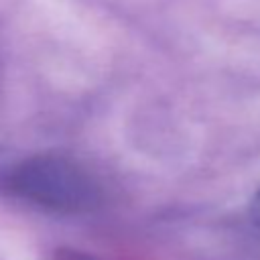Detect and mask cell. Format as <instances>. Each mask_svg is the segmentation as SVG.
Here are the masks:
<instances>
[{
	"label": "cell",
	"mask_w": 260,
	"mask_h": 260,
	"mask_svg": "<svg viewBox=\"0 0 260 260\" xmlns=\"http://www.w3.org/2000/svg\"><path fill=\"white\" fill-rule=\"evenodd\" d=\"M250 217H252V221L260 228V189L256 191V195H254L252 201H250Z\"/></svg>",
	"instance_id": "obj_3"
},
{
	"label": "cell",
	"mask_w": 260,
	"mask_h": 260,
	"mask_svg": "<svg viewBox=\"0 0 260 260\" xmlns=\"http://www.w3.org/2000/svg\"><path fill=\"white\" fill-rule=\"evenodd\" d=\"M51 260H106L100 256H93L85 250H77V248H69V246H61L57 250H53Z\"/></svg>",
	"instance_id": "obj_2"
},
{
	"label": "cell",
	"mask_w": 260,
	"mask_h": 260,
	"mask_svg": "<svg viewBox=\"0 0 260 260\" xmlns=\"http://www.w3.org/2000/svg\"><path fill=\"white\" fill-rule=\"evenodd\" d=\"M6 183L18 199L59 215H87L106 201L100 179L67 154H32L12 167Z\"/></svg>",
	"instance_id": "obj_1"
}]
</instances>
